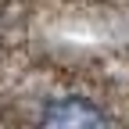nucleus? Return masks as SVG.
Segmentation results:
<instances>
[{"label": "nucleus", "instance_id": "f257e3e1", "mask_svg": "<svg viewBox=\"0 0 129 129\" xmlns=\"http://www.w3.org/2000/svg\"><path fill=\"white\" fill-rule=\"evenodd\" d=\"M40 122L43 125H68V129H83V125H111V115L93 104L90 97H79V93H68V97H54L47 101V108L40 111Z\"/></svg>", "mask_w": 129, "mask_h": 129}]
</instances>
